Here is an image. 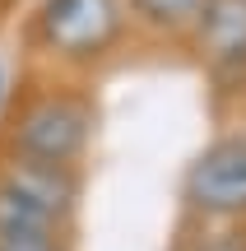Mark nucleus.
<instances>
[{"instance_id": "0eeeda50", "label": "nucleus", "mask_w": 246, "mask_h": 251, "mask_svg": "<svg viewBox=\"0 0 246 251\" xmlns=\"http://www.w3.org/2000/svg\"><path fill=\"white\" fill-rule=\"evenodd\" d=\"M135 14H144L154 28H191L204 0H130Z\"/></svg>"}, {"instance_id": "39448f33", "label": "nucleus", "mask_w": 246, "mask_h": 251, "mask_svg": "<svg viewBox=\"0 0 246 251\" xmlns=\"http://www.w3.org/2000/svg\"><path fill=\"white\" fill-rule=\"evenodd\" d=\"M0 177L9 186H19L33 205H42L51 219H65L74 209V196H79V181H74L70 168H51V163H23V158H9L0 168Z\"/></svg>"}, {"instance_id": "9d476101", "label": "nucleus", "mask_w": 246, "mask_h": 251, "mask_svg": "<svg viewBox=\"0 0 246 251\" xmlns=\"http://www.w3.org/2000/svg\"><path fill=\"white\" fill-rule=\"evenodd\" d=\"M0 102H5V65H0Z\"/></svg>"}, {"instance_id": "f257e3e1", "label": "nucleus", "mask_w": 246, "mask_h": 251, "mask_svg": "<svg viewBox=\"0 0 246 251\" xmlns=\"http://www.w3.org/2000/svg\"><path fill=\"white\" fill-rule=\"evenodd\" d=\"M126 33L121 0H42L37 5V42L51 56L89 65L107 56Z\"/></svg>"}, {"instance_id": "6e6552de", "label": "nucleus", "mask_w": 246, "mask_h": 251, "mask_svg": "<svg viewBox=\"0 0 246 251\" xmlns=\"http://www.w3.org/2000/svg\"><path fill=\"white\" fill-rule=\"evenodd\" d=\"M186 251H246L242 228H200V237H191Z\"/></svg>"}, {"instance_id": "20e7f679", "label": "nucleus", "mask_w": 246, "mask_h": 251, "mask_svg": "<svg viewBox=\"0 0 246 251\" xmlns=\"http://www.w3.org/2000/svg\"><path fill=\"white\" fill-rule=\"evenodd\" d=\"M191 28L200 61L219 79H246V0H204Z\"/></svg>"}, {"instance_id": "f03ea898", "label": "nucleus", "mask_w": 246, "mask_h": 251, "mask_svg": "<svg viewBox=\"0 0 246 251\" xmlns=\"http://www.w3.org/2000/svg\"><path fill=\"white\" fill-rule=\"evenodd\" d=\"M93 130V112L84 98L70 93H46V98L28 102L14 121L9 135V153L23 163H51V168H74Z\"/></svg>"}, {"instance_id": "7ed1b4c3", "label": "nucleus", "mask_w": 246, "mask_h": 251, "mask_svg": "<svg viewBox=\"0 0 246 251\" xmlns=\"http://www.w3.org/2000/svg\"><path fill=\"white\" fill-rule=\"evenodd\" d=\"M181 196L200 219H246V135L214 140L191 163Z\"/></svg>"}, {"instance_id": "423d86ee", "label": "nucleus", "mask_w": 246, "mask_h": 251, "mask_svg": "<svg viewBox=\"0 0 246 251\" xmlns=\"http://www.w3.org/2000/svg\"><path fill=\"white\" fill-rule=\"evenodd\" d=\"M61 219H51L42 205L23 196L19 186H9L0 177V237H23V233H56Z\"/></svg>"}, {"instance_id": "1a4fd4ad", "label": "nucleus", "mask_w": 246, "mask_h": 251, "mask_svg": "<svg viewBox=\"0 0 246 251\" xmlns=\"http://www.w3.org/2000/svg\"><path fill=\"white\" fill-rule=\"evenodd\" d=\"M0 251H65L56 233H23V237H0Z\"/></svg>"}]
</instances>
